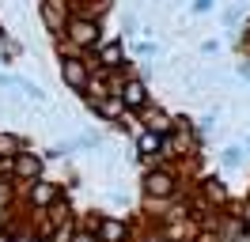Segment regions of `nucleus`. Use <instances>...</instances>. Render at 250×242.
<instances>
[{"label":"nucleus","instance_id":"nucleus-1","mask_svg":"<svg viewBox=\"0 0 250 242\" xmlns=\"http://www.w3.org/2000/svg\"><path fill=\"white\" fill-rule=\"evenodd\" d=\"M141 193H144V204H171L174 197L182 193V174L174 163H152L144 166L141 174Z\"/></svg>","mask_w":250,"mask_h":242},{"label":"nucleus","instance_id":"nucleus-2","mask_svg":"<svg viewBox=\"0 0 250 242\" xmlns=\"http://www.w3.org/2000/svg\"><path fill=\"white\" fill-rule=\"evenodd\" d=\"M61 201H68V193L61 189V182H53V178H34V182H27L23 189H19V204L23 208H31L34 216L38 212H49V208H57Z\"/></svg>","mask_w":250,"mask_h":242},{"label":"nucleus","instance_id":"nucleus-3","mask_svg":"<svg viewBox=\"0 0 250 242\" xmlns=\"http://www.w3.org/2000/svg\"><path fill=\"white\" fill-rule=\"evenodd\" d=\"M87 64H91V72H133V60H129V53H125V38L122 34L103 38V45L87 53Z\"/></svg>","mask_w":250,"mask_h":242},{"label":"nucleus","instance_id":"nucleus-4","mask_svg":"<svg viewBox=\"0 0 250 242\" xmlns=\"http://www.w3.org/2000/svg\"><path fill=\"white\" fill-rule=\"evenodd\" d=\"M64 38L76 45L80 53H91V49L103 45L106 27H103V19H95V15H68V23H64Z\"/></svg>","mask_w":250,"mask_h":242},{"label":"nucleus","instance_id":"nucleus-5","mask_svg":"<svg viewBox=\"0 0 250 242\" xmlns=\"http://www.w3.org/2000/svg\"><path fill=\"white\" fill-rule=\"evenodd\" d=\"M61 64H57V76H61L64 91H72V95H87L91 91V64H87V53H64V57H57Z\"/></svg>","mask_w":250,"mask_h":242},{"label":"nucleus","instance_id":"nucleus-6","mask_svg":"<svg viewBox=\"0 0 250 242\" xmlns=\"http://www.w3.org/2000/svg\"><path fill=\"white\" fill-rule=\"evenodd\" d=\"M83 223L99 235V242H133V235H137L133 223L125 216H114V212H91Z\"/></svg>","mask_w":250,"mask_h":242},{"label":"nucleus","instance_id":"nucleus-7","mask_svg":"<svg viewBox=\"0 0 250 242\" xmlns=\"http://www.w3.org/2000/svg\"><path fill=\"white\" fill-rule=\"evenodd\" d=\"M122 102H125V114L141 118L144 110L156 102V99H152V87H148V80H141L137 72L125 76V83H122Z\"/></svg>","mask_w":250,"mask_h":242},{"label":"nucleus","instance_id":"nucleus-8","mask_svg":"<svg viewBox=\"0 0 250 242\" xmlns=\"http://www.w3.org/2000/svg\"><path fill=\"white\" fill-rule=\"evenodd\" d=\"M83 106H87V114L95 121H110V125H118L125 118V102L122 95H83Z\"/></svg>","mask_w":250,"mask_h":242},{"label":"nucleus","instance_id":"nucleus-9","mask_svg":"<svg viewBox=\"0 0 250 242\" xmlns=\"http://www.w3.org/2000/svg\"><path fill=\"white\" fill-rule=\"evenodd\" d=\"M42 174H46V155H42V151L27 148V151H19L16 159H12V178H16L19 185L42 178Z\"/></svg>","mask_w":250,"mask_h":242},{"label":"nucleus","instance_id":"nucleus-10","mask_svg":"<svg viewBox=\"0 0 250 242\" xmlns=\"http://www.w3.org/2000/svg\"><path fill=\"white\" fill-rule=\"evenodd\" d=\"M68 0H38V23L46 27L49 38L64 34V23H68Z\"/></svg>","mask_w":250,"mask_h":242},{"label":"nucleus","instance_id":"nucleus-11","mask_svg":"<svg viewBox=\"0 0 250 242\" xmlns=\"http://www.w3.org/2000/svg\"><path fill=\"white\" fill-rule=\"evenodd\" d=\"M197 193H201V201L212 212H228L231 208V193H228V185H224L216 174H201V178H197Z\"/></svg>","mask_w":250,"mask_h":242},{"label":"nucleus","instance_id":"nucleus-12","mask_svg":"<svg viewBox=\"0 0 250 242\" xmlns=\"http://www.w3.org/2000/svg\"><path fill=\"white\" fill-rule=\"evenodd\" d=\"M141 129H148V133H156V136H174L178 114L163 110V106H148V110L141 114Z\"/></svg>","mask_w":250,"mask_h":242},{"label":"nucleus","instance_id":"nucleus-13","mask_svg":"<svg viewBox=\"0 0 250 242\" xmlns=\"http://www.w3.org/2000/svg\"><path fill=\"white\" fill-rule=\"evenodd\" d=\"M159 144H163V136L141 129V133H137V140H133V151H137V159H141L144 166H152V163H159Z\"/></svg>","mask_w":250,"mask_h":242},{"label":"nucleus","instance_id":"nucleus-14","mask_svg":"<svg viewBox=\"0 0 250 242\" xmlns=\"http://www.w3.org/2000/svg\"><path fill=\"white\" fill-rule=\"evenodd\" d=\"M27 148H31V140H27V136L8 133V129L0 133V159H16L19 151H27Z\"/></svg>","mask_w":250,"mask_h":242},{"label":"nucleus","instance_id":"nucleus-15","mask_svg":"<svg viewBox=\"0 0 250 242\" xmlns=\"http://www.w3.org/2000/svg\"><path fill=\"white\" fill-rule=\"evenodd\" d=\"M76 231H80V216H76V212H68L61 223L49 227V239H53V242H72V235H76Z\"/></svg>","mask_w":250,"mask_h":242},{"label":"nucleus","instance_id":"nucleus-16","mask_svg":"<svg viewBox=\"0 0 250 242\" xmlns=\"http://www.w3.org/2000/svg\"><path fill=\"white\" fill-rule=\"evenodd\" d=\"M243 163H247V148L243 144H228V148L220 151V166L224 170H239Z\"/></svg>","mask_w":250,"mask_h":242},{"label":"nucleus","instance_id":"nucleus-17","mask_svg":"<svg viewBox=\"0 0 250 242\" xmlns=\"http://www.w3.org/2000/svg\"><path fill=\"white\" fill-rule=\"evenodd\" d=\"M243 15H247V0L228 4V8H224V27H228V30H239V27H243Z\"/></svg>","mask_w":250,"mask_h":242},{"label":"nucleus","instance_id":"nucleus-18","mask_svg":"<svg viewBox=\"0 0 250 242\" xmlns=\"http://www.w3.org/2000/svg\"><path fill=\"white\" fill-rule=\"evenodd\" d=\"M34 239H38V231L27 227V223H16V220H12L8 235H4V242H34Z\"/></svg>","mask_w":250,"mask_h":242},{"label":"nucleus","instance_id":"nucleus-19","mask_svg":"<svg viewBox=\"0 0 250 242\" xmlns=\"http://www.w3.org/2000/svg\"><path fill=\"white\" fill-rule=\"evenodd\" d=\"M16 87L23 91V95H27V99H34V102H46V91L38 87V83H34V80H16Z\"/></svg>","mask_w":250,"mask_h":242},{"label":"nucleus","instance_id":"nucleus-20","mask_svg":"<svg viewBox=\"0 0 250 242\" xmlns=\"http://www.w3.org/2000/svg\"><path fill=\"white\" fill-rule=\"evenodd\" d=\"M156 53H159V45L156 42H148V38H141V42H133V57H156Z\"/></svg>","mask_w":250,"mask_h":242},{"label":"nucleus","instance_id":"nucleus-21","mask_svg":"<svg viewBox=\"0 0 250 242\" xmlns=\"http://www.w3.org/2000/svg\"><path fill=\"white\" fill-rule=\"evenodd\" d=\"M137 34H141V27H137V15L125 12V15H122V38H137Z\"/></svg>","mask_w":250,"mask_h":242},{"label":"nucleus","instance_id":"nucleus-22","mask_svg":"<svg viewBox=\"0 0 250 242\" xmlns=\"http://www.w3.org/2000/svg\"><path fill=\"white\" fill-rule=\"evenodd\" d=\"M110 8H114V0H87V15H95V19H103Z\"/></svg>","mask_w":250,"mask_h":242},{"label":"nucleus","instance_id":"nucleus-23","mask_svg":"<svg viewBox=\"0 0 250 242\" xmlns=\"http://www.w3.org/2000/svg\"><path fill=\"white\" fill-rule=\"evenodd\" d=\"M216 129V114H205V118H197V136H208Z\"/></svg>","mask_w":250,"mask_h":242},{"label":"nucleus","instance_id":"nucleus-24","mask_svg":"<svg viewBox=\"0 0 250 242\" xmlns=\"http://www.w3.org/2000/svg\"><path fill=\"white\" fill-rule=\"evenodd\" d=\"M72 242H99V235H95L91 227H87V223H83V220H80V231H76V235H72Z\"/></svg>","mask_w":250,"mask_h":242},{"label":"nucleus","instance_id":"nucleus-25","mask_svg":"<svg viewBox=\"0 0 250 242\" xmlns=\"http://www.w3.org/2000/svg\"><path fill=\"white\" fill-rule=\"evenodd\" d=\"M212 8H216V0H193V4H189V12H193V15H208Z\"/></svg>","mask_w":250,"mask_h":242},{"label":"nucleus","instance_id":"nucleus-26","mask_svg":"<svg viewBox=\"0 0 250 242\" xmlns=\"http://www.w3.org/2000/svg\"><path fill=\"white\" fill-rule=\"evenodd\" d=\"M216 49H220V42H216V38H205V42H201V53H205V57H212Z\"/></svg>","mask_w":250,"mask_h":242},{"label":"nucleus","instance_id":"nucleus-27","mask_svg":"<svg viewBox=\"0 0 250 242\" xmlns=\"http://www.w3.org/2000/svg\"><path fill=\"white\" fill-rule=\"evenodd\" d=\"M239 76H243V80H250V64H239Z\"/></svg>","mask_w":250,"mask_h":242},{"label":"nucleus","instance_id":"nucleus-28","mask_svg":"<svg viewBox=\"0 0 250 242\" xmlns=\"http://www.w3.org/2000/svg\"><path fill=\"white\" fill-rule=\"evenodd\" d=\"M34 242H53V239H49L46 231H38V239H34Z\"/></svg>","mask_w":250,"mask_h":242},{"label":"nucleus","instance_id":"nucleus-29","mask_svg":"<svg viewBox=\"0 0 250 242\" xmlns=\"http://www.w3.org/2000/svg\"><path fill=\"white\" fill-rule=\"evenodd\" d=\"M4 38H8V27H4V19H0V42H4Z\"/></svg>","mask_w":250,"mask_h":242},{"label":"nucleus","instance_id":"nucleus-30","mask_svg":"<svg viewBox=\"0 0 250 242\" xmlns=\"http://www.w3.org/2000/svg\"><path fill=\"white\" fill-rule=\"evenodd\" d=\"M243 148H247V151H250V136H247V144H243Z\"/></svg>","mask_w":250,"mask_h":242},{"label":"nucleus","instance_id":"nucleus-31","mask_svg":"<svg viewBox=\"0 0 250 242\" xmlns=\"http://www.w3.org/2000/svg\"><path fill=\"white\" fill-rule=\"evenodd\" d=\"M243 231H247V235H250V223H247V227H243Z\"/></svg>","mask_w":250,"mask_h":242}]
</instances>
